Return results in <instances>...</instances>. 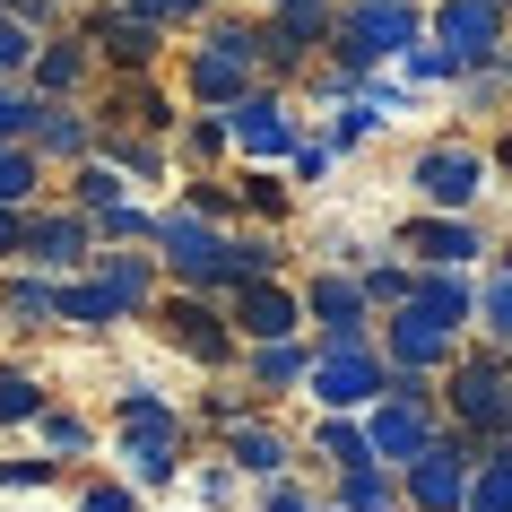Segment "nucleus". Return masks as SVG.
Returning a JSON list of instances; mask_svg holds the SVG:
<instances>
[{"mask_svg": "<svg viewBox=\"0 0 512 512\" xmlns=\"http://www.w3.org/2000/svg\"><path fill=\"white\" fill-rule=\"evenodd\" d=\"M35 53H44V27H27L18 9H0V79H27Z\"/></svg>", "mask_w": 512, "mask_h": 512, "instance_id": "33", "label": "nucleus"}, {"mask_svg": "<svg viewBox=\"0 0 512 512\" xmlns=\"http://www.w3.org/2000/svg\"><path fill=\"white\" fill-rule=\"evenodd\" d=\"M270 18L296 35L304 53H313V44H330V27H339V9H330V0H270Z\"/></svg>", "mask_w": 512, "mask_h": 512, "instance_id": "32", "label": "nucleus"}, {"mask_svg": "<svg viewBox=\"0 0 512 512\" xmlns=\"http://www.w3.org/2000/svg\"><path fill=\"white\" fill-rule=\"evenodd\" d=\"M27 261L53 278H79L96 261V217L87 209H61V217H27Z\"/></svg>", "mask_w": 512, "mask_h": 512, "instance_id": "14", "label": "nucleus"}, {"mask_svg": "<svg viewBox=\"0 0 512 512\" xmlns=\"http://www.w3.org/2000/svg\"><path fill=\"white\" fill-rule=\"evenodd\" d=\"M365 434H374V460H382V469H408V460L443 434L434 391H382V400L365 408Z\"/></svg>", "mask_w": 512, "mask_h": 512, "instance_id": "7", "label": "nucleus"}, {"mask_svg": "<svg viewBox=\"0 0 512 512\" xmlns=\"http://www.w3.org/2000/svg\"><path fill=\"white\" fill-rule=\"evenodd\" d=\"M53 469H61L53 452L44 460H0V486H53Z\"/></svg>", "mask_w": 512, "mask_h": 512, "instance_id": "45", "label": "nucleus"}, {"mask_svg": "<svg viewBox=\"0 0 512 512\" xmlns=\"http://www.w3.org/2000/svg\"><path fill=\"white\" fill-rule=\"evenodd\" d=\"M183 434H191V426H122L131 486H174V469H183Z\"/></svg>", "mask_w": 512, "mask_h": 512, "instance_id": "19", "label": "nucleus"}, {"mask_svg": "<svg viewBox=\"0 0 512 512\" xmlns=\"http://www.w3.org/2000/svg\"><path fill=\"white\" fill-rule=\"evenodd\" d=\"M226 460H235L243 478H287V434L252 426V417H235L226 426Z\"/></svg>", "mask_w": 512, "mask_h": 512, "instance_id": "23", "label": "nucleus"}, {"mask_svg": "<svg viewBox=\"0 0 512 512\" xmlns=\"http://www.w3.org/2000/svg\"><path fill=\"white\" fill-rule=\"evenodd\" d=\"M183 200H191V209H200V217H217V226L235 217V191H226V183H209V174H200V183H191Z\"/></svg>", "mask_w": 512, "mask_h": 512, "instance_id": "44", "label": "nucleus"}, {"mask_svg": "<svg viewBox=\"0 0 512 512\" xmlns=\"http://www.w3.org/2000/svg\"><path fill=\"white\" fill-rule=\"evenodd\" d=\"M0 252H27V209H9V200H0Z\"/></svg>", "mask_w": 512, "mask_h": 512, "instance_id": "52", "label": "nucleus"}, {"mask_svg": "<svg viewBox=\"0 0 512 512\" xmlns=\"http://www.w3.org/2000/svg\"><path fill=\"white\" fill-rule=\"evenodd\" d=\"M157 330L191 356V365H226V356H235V339H243L235 313H217V304H209V287H174V296L157 304Z\"/></svg>", "mask_w": 512, "mask_h": 512, "instance_id": "6", "label": "nucleus"}, {"mask_svg": "<svg viewBox=\"0 0 512 512\" xmlns=\"http://www.w3.org/2000/svg\"><path fill=\"white\" fill-rule=\"evenodd\" d=\"M452 417H460V434H478V452L504 443L512 434V374L486 365V356H469V365L452 356Z\"/></svg>", "mask_w": 512, "mask_h": 512, "instance_id": "8", "label": "nucleus"}, {"mask_svg": "<svg viewBox=\"0 0 512 512\" xmlns=\"http://www.w3.org/2000/svg\"><path fill=\"white\" fill-rule=\"evenodd\" d=\"M400 252H417V261H443V270H469L486 252V235L469 226V209H426L400 226Z\"/></svg>", "mask_w": 512, "mask_h": 512, "instance_id": "15", "label": "nucleus"}, {"mask_svg": "<svg viewBox=\"0 0 512 512\" xmlns=\"http://www.w3.org/2000/svg\"><path fill=\"white\" fill-rule=\"evenodd\" d=\"M382 356H391V365H408V374H434V365H452V356H460V330H443L426 304L408 296L400 313L382 322Z\"/></svg>", "mask_w": 512, "mask_h": 512, "instance_id": "13", "label": "nucleus"}, {"mask_svg": "<svg viewBox=\"0 0 512 512\" xmlns=\"http://www.w3.org/2000/svg\"><path fill=\"white\" fill-rule=\"evenodd\" d=\"M365 313H374V296H365V278H348V270H322L313 287H304V322H322L313 356H330V348H374V330H365Z\"/></svg>", "mask_w": 512, "mask_h": 512, "instance_id": "9", "label": "nucleus"}, {"mask_svg": "<svg viewBox=\"0 0 512 512\" xmlns=\"http://www.w3.org/2000/svg\"><path fill=\"white\" fill-rule=\"evenodd\" d=\"M417 304H426V313H434L443 330H469V313H478L469 278H460V270H443V261H426V270H417Z\"/></svg>", "mask_w": 512, "mask_h": 512, "instance_id": "24", "label": "nucleus"}, {"mask_svg": "<svg viewBox=\"0 0 512 512\" xmlns=\"http://www.w3.org/2000/svg\"><path fill=\"white\" fill-rule=\"evenodd\" d=\"M96 278H105V296L122 304V322H139V313L157 304V261H148V252H96Z\"/></svg>", "mask_w": 512, "mask_h": 512, "instance_id": "20", "label": "nucleus"}, {"mask_svg": "<svg viewBox=\"0 0 512 512\" xmlns=\"http://www.w3.org/2000/svg\"><path fill=\"white\" fill-rule=\"evenodd\" d=\"M235 460H217V469H200V504H235Z\"/></svg>", "mask_w": 512, "mask_h": 512, "instance_id": "48", "label": "nucleus"}, {"mask_svg": "<svg viewBox=\"0 0 512 512\" xmlns=\"http://www.w3.org/2000/svg\"><path fill=\"white\" fill-rule=\"evenodd\" d=\"M304 374H313L304 339H252V391H296Z\"/></svg>", "mask_w": 512, "mask_h": 512, "instance_id": "25", "label": "nucleus"}, {"mask_svg": "<svg viewBox=\"0 0 512 512\" xmlns=\"http://www.w3.org/2000/svg\"><path fill=\"white\" fill-rule=\"evenodd\" d=\"M157 261L174 270V287H226V226L217 217H200L191 200H174V209L157 217Z\"/></svg>", "mask_w": 512, "mask_h": 512, "instance_id": "3", "label": "nucleus"}, {"mask_svg": "<svg viewBox=\"0 0 512 512\" xmlns=\"http://www.w3.org/2000/svg\"><path fill=\"white\" fill-rule=\"evenodd\" d=\"M79 512H139V486H87Z\"/></svg>", "mask_w": 512, "mask_h": 512, "instance_id": "47", "label": "nucleus"}, {"mask_svg": "<svg viewBox=\"0 0 512 512\" xmlns=\"http://www.w3.org/2000/svg\"><path fill=\"white\" fill-rule=\"evenodd\" d=\"M504 374H512V365H504Z\"/></svg>", "mask_w": 512, "mask_h": 512, "instance_id": "54", "label": "nucleus"}, {"mask_svg": "<svg viewBox=\"0 0 512 512\" xmlns=\"http://www.w3.org/2000/svg\"><path fill=\"white\" fill-rule=\"evenodd\" d=\"M400 478H408L400 486L408 512H460V504H469V478H478V434H434Z\"/></svg>", "mask_w": 512, "mask_h": 512, "instance_id": "4", "label": "nucleus"}, {"mask_svg": "<svg viewBox=\"0 0 512 512\" xmlns=\"http://www.w3.org/2000/svg\"><path fill=\"white\" fill-rule=\"evenodd\" d=\"M0 322H9V330H53L61 322V278L53 270L9 278V287H0Z\"/></svg>", "mask_w": 512, "mask_h": 512, "instance_id": "21", "label": "nucleus"}, {"mask_svg": "<svg viewBox=\"0 0 512 512\" xmlns=\"http://www.w3.org/2000/svg\"><path fill=\"white\" fill-rule=\"evenodd\" d=\"M35 113H44V96L27 79H0V139H35Z\"/></svg>", "mask_w": 512, "mask_h": 512, "instance_id": "36", "label": "nucleus"}, {"mask_svg": "<svg viewBox=\"0 0 512 512\" xmlns=\"http://www.w3.org/2000/svg\"><path fill=\"white\" fill-rule=\"evenodd\" d=\"M278 270V243L270 235H226V287H252V278Z\"/></svg>", "mask_w": 512, "mask_h": 512, "instance_id": "35", "label": "nucleus"}, {"mask_svg": "<svg viewBox=\"0 0 512 512\" xmlns=\"http://www.w3.org/2000/svg\"><path fill=\"white\" fill-rule=\"evenodd\" d=\"M35 434H44V452H53V460H79L87 452V426H79V417H61V408H44Z\"/></svg>", "mask_w": 512, "mask_h": 512, "instance_id": "40", "label": "nucleus"}, {"mask_svg": "<svg viewBox=\"0 0 512 512\" xmlns=\"http://www.w3.org/2000/svg\"><path fill=\"white\" fill-rule=\"evenodd\" d=\"M139 9H148V18H157V27H191V18H200V9H209V0H139Z\"/></svg>", "mask_w": 512, "mask_h": 512, "instance_id": "49", "label": "nucleus"}, {"mask_svg": "<svg viewBox=\"0 0 512 512\" xmlns=\"http://www.w3.org/2000/svg\"><path fill=\"white\" fill-rule=\"evenodd\" d=\"M296 322H304V296H287L278 278L235 287V330H243V348H252V339H296Z\"/></svg>", "mask_w": 512, "mask_h": 512, "instance_id": "17", "label": "nucleus"}, {"mask_svg": "<svg viewBox=\"0 0 512 512\" xmlns=\"http://www.w3.org/2000/svg\"><path fill=\"white\" fill-rule=\"evenodd\" d=\"M304 391L322 408H374L382 391H391V356L382 348H330V356H313Z\"/></svg>", "mask_w": 512, "mask_h": 512, "instance_id": "11", "label": "nucleus"}, {"mask_svg": "<svg viewBox=\"0 0 512 512\" xmlns=\"http://www.w3.org/2000/svg\"><path fill=\"white\" fill-rule=\"evenodd\" d=\"M44 417V382L27 365H0V426H35Z\"/></svg>", "mask_w": 512, "mask_h": 512, "instance_id": "34", "label": "nucleus"}, {"mask_svg": "<svg viewBox=\"0 0 512 512\" xmlns=\"http://www.w3.org/2000/svg\"><path fill=\"white\" fill-rule=\"evenodd\" d=\"M226 148H235V131H226V113H200V122L183 131V157H200V165H209V157H226Z\"/></svg>", "mask_w": 512, "mask_h": 512, "instance_id": "42", "label": "nucleus"}, {"mask_svg": "<svg viewBox=\"0 0 512 512\" xmlns=\"http://www.w3.org/2000/svg\"><path fill=\"white\" fill-rule=\"evenodd\" d=\"M243 200H252L261 217H278V209H287V183H270V174H252V183H243Z\"/></svg>", "mask_w": 512, "mask_h": 512, "instance_id": "50", "label": "nucleus"}, {"mask_svg": "<svg viewBox=\"0 0 512 512\" xmlns=\"http://www.w3.org/2000/svg\"><path fill=\"white\" fill-rule=\"evenodd\" d=\"M35 183H44V157H35L27 139H0V200H9V209H27Z\"/></svg>", "mask_w": 512, "mask_h": 512, "instance_id": "31", "label": "nucleus"}, {"mask_svg": "<svg viewBox=\"0 0 512 512\" xmlns=\"http://www.w3.org/2000/svg\"><path fill=\"white\" fill-rule=\"evenodd\" d=\"M460 512H512V443H486L478 478H469V504Z\"/></svg>", "mask_w": 512, "mask_h": 512, "instance_id": "28", "label": "nucleus"}, {"mask_svg": "<svg viewBox=\"0 0 512 512\" xmlns=\"http://www.w3.org/2000/svg\"><path fill=\"white\" fill-rule=\"evenodd\" d=\"M261 512H313V495H304V486H287V478H270V495H261Z\"/></svg>", "mask_w": 512, "mask_h": 512, "instance_id": "51", "label": "nucleus"}, {"mask_svg": "<svg viewBox=\"0 0 512 512\" xmlns=\"http://www.w3.org/2000/svg\"><path fill=\"white\" fill-rule=\"evenodd\" d=\"M408 183H417L426 209H469V200L486 191V148H469V139H434V148H417Z\"/></svg>", "mask_w": 512, "mask_h": 512, "instance_id": "10", "label": "nucleus"}, {"mask_svg": "<svg viewBox=\"0 0 512 512\" xmlns=\"http://www.w3.org/2000/svg\"><path fill=\"white\" fill-rule=\"evenodd\" d=\"M226 131H235L243 157H296V122H287V96H270V87L235 96V105H226Z\"/></svg>", "mask_w": 512, "mask_h": 512, "instance_id": "16", "label": "nucleus"}, {"mask_svg": "<svg viewBox=\"0 0 512 512\" xmlns=\"http://www.w3.org/2000/svg\"><path fill=\"white\" fill-rule=\"evenodd\" d=\"M252 79H261V27H209V44H200L191 70H183L191 105H209V113H226L235 96H252Z\"/></svg>", "mask_w": 512, "mask_h": 512, "instance_id": "2", "label": "nucleus"}, {"mask_svg": "<svg viewBox=\"0 0 512 512\" xmlns=\"http://www.w3.org/2000/svg\"><path fill=\"white\" fill-rule=\"evenodd\" d=\"M417 44H426L417 0H356L348 18L330 27V61H356V70H374V61H408Z\"/></svg>", "mask_w": 512, "mask_h": 512, "instance_id": "1", "label": "nucleus"}, {"mask_svg": "<svg viewBox=\"0 0 512 512\" xmlns=\"http://www.w3.org/2000/svg\"><path fill=\"white\" fill-rule=\"evenodd\" d=\"M96 235L105 243H157V217L131 209V200H113V209H96Z\"/></svg>", "mask_w": 512, "mask_h": 512, "instance_id": "38", "label": "nucleus"}, {"mask_svg": "<svg viewBox=\"0 0 512 512\" xmlns=\"http://www.w3.org/2000/svg\"><path fill=\"white\" fill-rule=\"evenodd\" d=\"M365 296H374V304H408V296H417V270H400V261H374V270H365Z\"/></svg>", "mask_w": 512, "mask_h": 512, "instance_id": "43", "label": "nucleus"}, {"mask_svg": "<svg viewBox=\"0 0 512 512\" xmlns=\"http://www.w3.org/2000/svg\"><path fill=\"white\" fill-rule=\"evenodd\" d=\"M61 322H70V330H113V322H122V304L105 296V278L87 270V278H61Z\"/></svg>", "mask_w": 512, "mask_h": 512, "instance_id": "27", "label": "nucleus"}, {"mask_svg": "<svg viewBox=\"0 0 512 512\" xmlns=\"http://www.w3.org/2000/svg\"><path fill=\"white\" fill-rule=\"evenodd\" d=\"M87 61H96V44H87V35H53V44L35 53L27 87H35V96H70V87L87 79Z\"/></svg>", "mask_w": 512, "mask_h": 512, "instance_id": "22", "label": "nucleus"}, {"mask_svg": "<svg viewBox=\"0 0 512 512\" xmlns=\"http://www.w3.org/2000/svg\"><path fill=\"white\" fill-rule=\"evenodd\" d=\"M35 157H53V165H87L96 157V122H87L70 96H44V113H35V139H27Z\"/></svg>", "mask_w": 512, "mask_h": 512, "instance_id": "18", "label": "nucleus"}, {"mask_svg": "<svg viewBox=\"0 0 512 512\" xmlns=\"http://www.w3.org/2000/svg\"><path fill=\"white\" fill-rule=\"evenodd\" d=\"M105 122H113V131H165V122H174V113H165V96H157V87H113V96H105Z\"/></svg>", "mask_w": 512, "mask_h": 512, "instance_id": "30", "label": "nucleus"}, {"mask_svg": "<svg viewBox=\"0 0 512 512\" xmlns=\"http://www.w3.org/2000/svg\"><path fill=\"white\" fill-rule=\"evenodd\" d=\"M339 512H400V486H391V469H382V460H365V469H339Z\"/></svg>", "mask_w": 512, "mask_h": 512, "instance_id": "29", "label": "nucleus"}, {"mask_svg": "<svg viewBox=\"0 0 512 512\" xmlns=\"http://www.w3.org/2000/svg\"><path fill=\"white\" fill-rule=\"evenodd\" d=\"M313 452H322L330 469H365V460H374V434L356 426V408H322V434H313Z\"/></svg>", "mask_w": 512, "mask_h": 512, "instance_id": "26", "label": "nucleus"}, {"mask_svg": "<svg viewBox=\"0 0 512 512\" xmlns=\"http://www.w3.org/2000/svg\"><path fill=\"white\" fill-rule=\"evenodd\" d=\"M434 44L460 53V79L504 53V0H434Z\"/></svg>", "mask_w": 512, "mask_h": 512, "instance_id": "12", "label": "nucleus"}, {"mask_svg": "<svg viewBox=\"0 0 512 512\" xmlns=\"http://www.w3.org/2000/svg\"><path fill=\"white\" fill-rule=\"evenodd\" d=\"M113 417H122V426H183V408H174V400H157L148 382H131V391L113 400Z\"/></svg>", "mask_w": 512, "mask_h": 512, "instance_id": "37", "label": "nucleus"}, {"mask_svg": "<svg viewBox=\"0 0 512 512\" xmlns=\"http://www.w3.org/2000/svg\"><path fill=\"white\" fill-rule=\"evenodd\" d=\"M87 44H96V61L105 70H122V79H148L157 70V53H165V27L139 9V0H113V9H87Z\"/></svg>", "mask_w": 512, "mask_h": 512, "instance_id": "5", "label": "nucleus"}, {"mask_svg": "<svg viewBox=\"0 0 512 512\" xmlns=\"http://www.w3.org/2000/svg\"><path fill=\"white\" fill-rule=\"evenodd\" d=\"M330 157H339L330 139H296V157H287V165H296L304 183H322V174H330Z\"/></svg>", "mask_w": 512, "mask_h": 512, "instance_id": "46", "label": "nucleus"}, {"mask_svg": "<svg viewBox=\"0 0 512 512\" xmlns=\"http://www.w3.org/2000/svg\"><path fill=\"white\" fill-rule=\"evenodd\" d=\"M495 165H512V139H504V148H495Z\"/></svg>", "mask_w": 512, "mask_h": 512, "instance_id": "53", "label": "nucleus"}, {"mask_svg": "<svg viewBox=\"0 0 512 512\" xmlns=\"http://www.w3.org/2000/svg\"><path fill=\"white\" fill-rule=\"evenodd\" d=\"M478 322H486V339H504V348H512V270H495V287L478 296Z\"/></svg>", "mask_w": 512, "mask_h": 512, "instance_id": "41", "label": "nucleus"}, {"mask_svg": "<svg viewBox=\"0 0 512 512\" xmlns=\"http://www.w3.org/2000/svg\"><path fill=\"white\" fill-rule=\"evenodd\" d=\"M113 200H122V165H113V157H87L79 165V209L96 217V209H113Z\"/></svg>", "mask_w": 512, "mask_h": 512, "instance_id": "39", "label": "nucleus"}]
</instances>
